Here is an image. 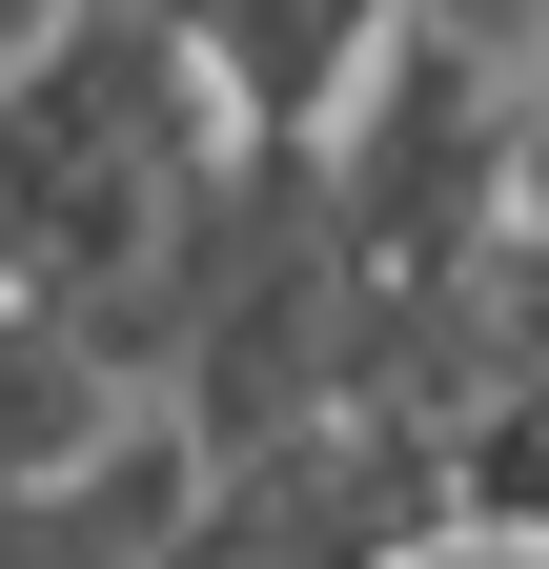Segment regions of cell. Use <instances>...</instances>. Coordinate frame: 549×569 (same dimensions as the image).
Masks as SVG:
<instances>
[{
  "label": "cell",
  "instance_id": "2",
  "mask_svg": "<svg viewBox=\"0 0 549 569\" xmlns=\"http://www.w3.org/2000/svg\"><path fill=\"white\" fill-rule=\"evenodd\" d=\"M183 509H203V427L143 387L82 468H41L21 509H0V569H163V529H183Z\"/></svg>",
  "mask_w": 549,
  "mask_h": 569
},
{
  "label": "cell",
  "instance_id": "4",
  "mask_svg": "<svg viewBox=\"0 0 549 569\" xmlns=\"http://www.w3.org/2000/svg\"><path fill=\"white\" fill-rule=\"evenodd\" d=\"M122 407H143V387H122V367H102L61 306H21V284H0V509H21L41 468H82Z\"/></svg>",
  "mask_w": 549,
  "mask_h": 569
},
{
  "label": "cell",
  "instance_id": "3",
  "mask_svg": "<svg viewBox=\"0 0 549 569\" xmlns=\"http://www.w3.org/2000/svg\"><path fill=\"white\" fill-rule=\"evenodd\" d=\"M407 21V0H183V41L244 82V122H286V142H326L347 122V82H367V41Z\"/></svg>",
  "mask_w": 549,
  "mask_h": 569
},
{
  "label": "cell",
  "instance_id": "1",
  "mask_svg": "<svg viewBox=\"0 0 549 569\" xmlns=\"http://www.w3.org/2000/svg\"><path fill=\"white\" fill-rule=\"evenodd\" d=\"M244 142L264 122L183 41V0H61L41 41H0V284L61 306L122 387H163Z\"/></svg>",
  "mask_w": 549,
  "mask_h": 569
}]
</instances>
